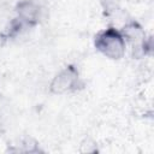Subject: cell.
I'll use <instances>...</instances> for the list:
<instances>
[{
	"instance_id": "cell-1",
	"label": "cell",
	"mask_w": 154,
	"mask_h": 154,
	"mask_svg": "<svg viewBox=\"0 0 154 154\" xmlns=\"http://www.w3.org/2000/svg\"><path fill=\"white\" fill-rule=\"evenodd\" d=\"M94 46L99 53L111 60H120L126 53V42L116 26H107L100 30L94 37Z\"/></svg>"
},
{
	"instance_id": "cell-2",
	"label": "cell",
	"mask_w": 154,
	"mask_h": 154,
	"mask_svg": "<svg viewBox=\"0 0 154 154\" xmlns=\"http://www.w3.org/2000/svg\"><path fill=\"white\" fill-rule=\"evenodd\" d=\"M119 30L126 42V46L131 47L134 58H142L152 52V38L137 20L129 19Z\"/></svg>"
},
{
	"instance_id": "cell-3",
	"label": "cell",
	"mask_w": 154,
	"mask_h": 154,
	"mask_svg": "<svg viewBox=\"0 0 154 154\" xmlns=\"http://www.w3.org/2000/svg\"><path fill=\"white\" fill-rule=\"evenodd\" d=\"M82 87V78L76 65L69 64L59 70L49 82L48 89L53 95H65L77 91Z\"/></svg>"
},
{
	"instance_id": "cell-4",
	"label": "cell",
	"mask_w": 154,
	"mask_h": 154,
	"mask_svg": "<svg viewBox=\"0 0 154 154\" xmlns=\"http://www.w3.org/2000/svg\"><path fill=\"white\" fill-rule=\"evenodd\" d=\"M43 12V10L32 4L18 0L14 6V19L18 20L24 28H32L40 23Z\"/></svg>"
},
{
	"instance_id": "cell-5",
	"label": "cell",
	"mask_w": 154,
	"mask_h": 154,
	"mask_svg": "<svg viewBox=\"0 0 154 154\" xmlns=\"http://www.w3.org/2000/svg\"><path fill=\"white\" fill-rule=\"evenodd\" d=\"M99 2L106 17H113L122 11V0H99Z\"/></svg>"
},
{
	"instance_id": "cell-6",
	"label": "cell",
	"mask_w": 154,
	"mask_h": 154,
	"mask_svg": "<svg viewBox=\"0 0 154 154\" xmlns=\"http://www.w3.org/2000/svg\"><path fill=\"white\" fill-rule=\"evenodd\" d=\"M22 1H25V2H29V4H32L37 7H40L41 10H46L48 7V4H49V0H22Z\"/></svg>"
}]
</instances>
